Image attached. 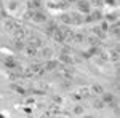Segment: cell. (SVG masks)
<instances>
[{
    "instance_id": "30bf717a",
    "label": "cell",
    "mask_w": 120,
    "mask_h": 118,
    "mask_svg": "<svg viewBox=\"0 0 120 118\" xmlns=\"http://www.w3.org/2000/svg\"><path fill=\"white\" fill-rule=\"evenodd\" d=\"M59 62L66 64V65H71V64H74V59H72V56L69 53H61L59 54Z\"/></svg>"
},
{
    "instance_id": "d4e9b609",
    "label": "cell",
    "mask_w": 120,
    "mask_h": 118,
    "mask_svg": "<svg viewBox=\"0 0 120 118\" xmlns=\"http://www.w3.org/2000/svg\"><path fill=\"white\" fill-rule=\"evenodd\" d=\"M59 19H61L64 24H67V26H72V19H71V14H67V13H63V14L59 16Z\"/></svg>"
},
{
    "instance_id": "ffe728a7",
    "label": "cell",
    "mask_w": 120,
    "mask_h": 118,
    "mask_svg": "<svg viewBox=\"0 0 120 118\" xmlns=\"http://www.w3.org/2000/svg\"><path fill=\"white\" fill-rule=\"evenodd\" d=\"M102 19H106L109 24H111V22H115V21L119 19V13H115V11H114V13H107L106 16H102Z\"/></svg>"
},
{
    "instance_id": "7a4b0ae2",
    "label": "cell",
    "mask_w": 120,
    "mask_h": 118,
    "mask_svg": "<svg viewBox=\"0 0 120 118\" xmlns=\"http://www.w3.org/2000/svg\"><path fill=\"white\" fill-rule=\"evenodd\" d=\"M75 5H77L79 13H82V14H88L91 11V3L88 0H75Z\"/></svg>"
},
{
    "instance_id": "5bb4252c",
    "label": "cell",
    "mask_w": 120,
    "mask_h": 118,
    "mask_svg": "<svg viewBox=\"0 0 120 118\" xmlns=\"http://www.w3.org/2000/svg\"><path fill=\"white\" fill-rule=\"evenodd\" d=\"M71 19H72V26H80V24H83V16L80 13H72L71 14Z\"/></svg>"
},
{
    "instance_id": "44dd1931",
    "label": "cell",
    "mask_w": 120,
    "mask_h": 118,
    "mask_svg": "<svg viewBox=\"0 0 120 118\" xmlns=\"http://www.w3.org/2000/svg\"><path fill=\"white\" fill-rule=\"evenodd\" d=\"M27 45H32V46H35V48H42V40H40V38H38V37H30V38H29V43Z\"/></svg>"
},
{
    "instance_id": "6da1fadb",
    "label": "cell",
    "mask_w": 120,
    "mask_h": 118,
    "mask_svg": "<svg viewBox=\"0 0 120 118\" xmlns=\"http://www.w3.org/2000/svg\"><path fill=\"white\" fill-rule=\"evenodd\" d=\"M102 16H104V14H102L99 10H94V11L91 10L88 14L83 16V24H85V22H99L102 19Z\"/></svg>"
},
{
    "instance_id": "ac0fdd59",
    "label": "cell",
    "mask_w": 120,
    "mask_h": 118,
    "mask_svg": "<svg viewBox=\"0 0 120 118\" xmlns=\"http://www.w3.org/2000/svg\"><path fill=\"white\" fill-rule=\"evenodd\" d=\"M10 88H11L13 91H16L18 94H21V96H26V94H27V91L24 89L22 86H19V85H16V83H11V85H10Z\"/></svg>"
},
{
    "instance_id": "f1b7e54d",
    "label": "cell",
    "mask_w": 120,
    "mask_h": 118,
    "mask_svg": "<svg viewBox=\"0 0 120 118\" xmlns=\"http://www.w3.org/2000/svg\"><path fill=\"white\" fill-rule=\"evenodd\" d=\"M99 29H101L102 32L107 34V30H109V22H107L106 19H101V21H99Z\"/></svg>"
},
{
    "instance_id": "7c38bea8",
    "label": "cell",
    "mask_w": 120,
    "mask_h": 118,
    "mask_svg": "<svg viewBox=\"0 0 120 118\" xmlns=\"http://www.w3.org/2000/svg\"><path fill=\"white\" fill-rule=\"evenodd\" d=\"M34 75H43L45 70H43V64H32L30 67H29Z\"/></svg>"
},
{
    "instance_id": "e0dca14e",
    "label": "cell",
    "mask_w": 120,
    "mask_h": 118,
    "mask_svg": "<svg viewBox=\"0 0 120 118\" xmlns=\"http://www.w3.org/2000/svg\"><path fill=\"white\" fill-rule=\"evenodd\" d=\"M13 32H15V37H16V38H22V40H24V37L27 35V32H26V29H22L21 26H18V27L15 29Z\"/></svg>"
},
{
    "instance_id": "d590c367",
    "label": "cell",
    "mask_w": 120,
    "mask_h": 118,
    "mask_svg": "<svg viewBox=\"0 0 120 118\" xmlns=\"http://www.w3.org/2000/svg\"><path fill=\"white\" fill-rule=\"evenodd\" d=\"M104 5H107V7H117V2L115 0H104Z\"/></svg>"
},
{
    "instance_id": "3957f363",
    "label": "cell",
    "mask_w": 120,
    "mask_h": 118,
    "mask_svg": "<svg viewBox=\"0 0 120 118\" xmlns=\"http://www.w3.org/2000/svg\"><path fill=\"white\" fill-rule=\"evenodd\" d=\"M99 96H101V100L106 105H109V107H117V105H115V96H114L112 93H104V91H102Z\"/></svg>"
},
{
    "instance_id": "8992f818",
    "label": "cell",
    "mask_w": 120,
    "mask_h": 118,
    "mask_svg": "<svg viewBox=\"0 0 120 118\" xmlns=\"http://www.w3.org/2000/svg\"><path fill=\"white\" fill-rule=\"evenodd\" d=\"M32 21L34 22H46V14L40 10H34L32 13Z\"/></svg>"
},
{
    "instance_id": "2e32d148",
    "label": "cell",
    "mask_w": 120,
    "mask_h": 118,
    "mask_svg": "<svg viewBox=\"0 0 120 118\" xmlns=\"http://www.w3.org/2000/svg\"><path fill=\"white\" fill-rule=\"evenodd\" d=\"M69 40H72V42H85V35L83 34H80V32H72L71 34V37H69Z\"/></svg>"
},
{
    "instance_id": "9c48e42d",
    "label": "cell",
    "mask_w": 120,
    "mask_h": 118,
    "mask_svg": "<svg viewBox=\"0 0 120 118\" xmlns=\"http://www.w3.org/2000/svg\"><path fill=\"white\" fill-rule=\"evenodd\" d=\"M56 27H58V22L56 21H48V24H46V27H45V34L48 37H51L53 32L56 30Z\"/></svg>"
},
{
    "instance_id": "d6986e66",
    "label": "cell",
    "mask_w": 120,
    "mask_h": 118,
    "mask_svg": "<svg viewBox=\"0 0 120 118\" xmlns=\"http://www.w3.org/2000/svg\"><path fill=\"white\" fill-rule=\"evenodd\" d=\"M13 45H15V50H18V51H24V40L22 38H15V42H13Z\"/></svg>"
},
{
    "instance_id": "ab89813d",
    "label": "cell",
    "mask_w": 120,
    "mask_h": 118,
    "mask_svg": "<svg viewBox=\"0 0 120 118\" xmlns=\"http://www.w3.org/2000/svg\"><path fill=\"white\" fill-rule=\"evenodd\" d=\"M26 102H27V104H34V99H32V97H29V99L26 100Z\"/></svg>"
},
{
    "instance_id": "4dcf8cb0",
    "label": "cell",
    "mask_w": 120,
    "mask_h": 118,
    "mask_svg": "<svg viewBox=\"0 0 120 118\" xmlns=\"http://www.w3.org/2000/svg\"><path fill=\"white\" fill-rule=\"evenodd\" d=\"M80 94H82V97H83V99H90V97H91L90 91L86 89V88H82V89H80Z\"/></svg>"
},
{
    "instance_id": "d6a6232c",
    "label": "cell",
    "mask_w": 120,
    "mask_h": 118,
    "mask_svg": "<svg viewBox=\"0 0 120 118\" xmlns=\"http://www.w3.org/2000/svg\"><path fill=\"white\" fill-rule=\"evenodd\" d=\"M83 112H85V110H83L82 105H75L74 107V113L75 115H83Z\"/></svg>"
},
{
    "instance_id": "f546056e",
    "label": "cell",
    "mask_w": 120,
    "mask_h": 118,
    "mask_svg": "<svg viewBox=\"0 0 120 118\" xmlns=\"http://www.w3.org/2000/svg\"><path fill=\"white\" fill-rule=\"evenodd\" d=\"M93 105H94V109H98V110H102L104 107H106V104H104L101 99H96L94 102H93Z\"/></svg>"
},
{
    "instance_id": "5b68a950",
    "label": "cell",
    "mask_w": 120,
    "mask_h": 118,
    "mask_svg": "<svg viewBox=\"0 0 120 118\" xmlns=\"http://www.w3.org/2000/svg\"><path fill=\"white\" fill-rule=\"evenodd\" d=\"M51 37H53V40H55V42H58V43H64L66 40H67L66 34L61 30V29H59V24H58V27H56V30L53 32V35H51Z\"/></svg>"
},
{
    "instance_id": "7402d4cb",
    "label": "cell",
    "mask_w": 120,
    "mask_h": 118,
    "mask_svg": "<svg viewBox=\"0 0 120 118\" xmlns=\"http://www.w3.org/2000/svg\"><path fill=\"white\" fill-rule=\"evenodd\" d=\"M18 26H19V24H18V22H15V21H13L11 18H8L7 21H5V27L8 29V30H11V32H13V30H15L16 27H18Z\"/></svg>"
},
{
    "instance_id": "277c9868",
    "label": "cell",
    "mask_w": 120,
    "mask_h": 118,
    "mask_svg": "<svg viewBox=\"0 0 120 118\" xmlns=\"http://www.w3.org/2000/svg\"><path fill=\"white\" fill-rule=\"evenodd\" d=\"M59 67V61H56L53 57H50V59H46V62L43 64V70L45 72H53Z\"/></svg>"
},
{
    "instance_id": "484cf974",
    "label": "cell",
    "mask_w": 120,
    "mask_h": 118,
    "mask_svg": "<svg viewBox=\"0 0 120 118\" xmlns=\"http://www.w3.org/2000/svg\"><path fill=\"white\" fill-rule=\"evenodd\" d=\"M42 56L46 57V59L53 57V50H51V48H42Z\"/></svg>"
},
{
    "instance_id": "ba28073f",
    "label": "cell",
    "mask_w": 120,
    "mask_h": 118,
    "mask_svg": "<svg viewBox=\"0 0 120 118\" xmlns=\"http://www.w3.org/2000/svg\"><path fill=\"white\" fill-rule=\"evenodd\" d=\"M3 64H5V67H7L8 70L18 69V62H16V59H15V57H11V56L5 57V59H3Z\"/></svg>"
},
{
    "instance_id": "603a6c76",
    "label": "cell",
    "mask_w": 120,
    "mask_h": 118,
    "mask_svg": "<svg viewBox=\"0 0 120 118\" xmlns=\"http://www.w3.org/2000/svg\"><path fill=\"white\" fill-rule=\"evenodd\" d=\"M86 40H88V43H90V45H94V46H101V38H98L96 35H91V37H88Z\"/></svg>"
},
{
    "instance_id": "8d00e7d4",
    "label": "cell",
    "mask_w": 120,
    "mask_h": 118,
    "mask_svg": "<svg viewBox=\"0 0 120 118\" xmlns=\"http://www.w3.org/2000/svg\"><path fill=\"white\" fill-rule=\"evenodd\" d=\"M24 112H26V113H27V115H30V113H32V112H34V110L30 109V107H24Z\"/></svg>"
},
{
    "instance_id": "e575fe53",
    "label": "cell",
    "mask_w": 120,
    "mask_h": 118,
    "mask_svg": "<svg viewBox=\"0 0 120 118\" xmlns=\"http://www.w3.org/2000/svg\"><path fill=\"white\" fill-rule=\"evenodd\" d=\"M72 99H74L75 102H80L83 97H82V94H80V93H74V94H72Z\"/></svg>"
},
{
    "instance_id": "74e56055",
    "label": "cell",
    "mask_w": 120,
    "mask_h": 118,
    "mask_svg": "<svg viewBox=\"0 0 120 118\" xmlns=\"http://www.w3.org/2000/svg\"><path fill=\"white\" fill-rule=\"evenodd\" d=\"M64 3H67V5H72V3H75V0H63Z\"/></svg>"
},
{
    "instance_id": "cb8c5ba5",
    "label": "cell",
    "mask_w": 120,
    "mask_h": 118,
    "mask_svg": "<svg viewBox=\"0 0 120 118\" xmlns=\"http://www.w3.org/2000/svg\"><path fill=\"white\" fill-rule=\"evenodd\" d=\"M42 2H43V0H30L29 8H32V10H40V8H42Z\"/></svg>"
},
{
    "instance_id": "836d02e7",
    "label": "cell",
    "mask_w": 120,
    "mask_h": 118,
    "mask_svg": "<svg viewBox=\"0 0 120 118\" xmlns=\"http://www.w3.org/2000/svg\"><path fill=\"white\" fill-rule=\"evenodd\" d=\"M8 8L11 10V11H13V10H16V8H18V0H11V2L8 3Z\"/></svg>"
},
{
    "instance_id": "4fadbf2b",
    "label": "cell",
    "mask_w": 120,
    "mask_h": 118,
    "mask_svg": "<svg viewBox=\"0 0 120 118\" xmlns=\"http://www.w3.org/2000/svg\"><path fill=\"white\" fill-rule=\"evenodd\" d=\"M24 51H26V54L29 57H35L38 53V48H35V46H32V45H26L24 46Z\"/></svg>"
},
{
    "instance_id": "52a82bcc",
    "label": "cell",
    "mask_w": 120,
    "mask_h": 118,
    "mask_svg": "<svg viewBox=\"0 0 120 118\" xmlns=\"http://www.w3.org/2000/svg\"><path fill=\"white\" fill-rule=\"evenodd\" d=\"M101 46H94V45H91V48L88 50V51H83L82 53V57H85V59H90V57H93V56H96L101 50H99Z\"/></svg>"
},
{
    "instance_id": "4316f807",
    "label": "cell",
    "mask_w": 120,
    "mask_h": 118,
    "mask_svg": "<svg viewBox=\"0 0 120 118\" xmlns=\"http://www.w3.org/2000/svg\"><path fill=\"white\" fill-rule=\"evenodd\" d=\"M102 91H104V88H102L101 85H98V83H94V85L91 86V93L93 94H101Z\"/></svg>"
},
{
    "instance_id": "9a60e30c",
    "label": "cell",
    "mask_w": 120,
    "mask_h": 118,
    "mask_svg": "<svg viewBox=\"0 0 120 118\" xmlns=\"http://www.w3.org/2000/svg\"><path fill=\"white\" fill-rule=\"evenodd\" d=\"M91 32H93V35H96L98 38H101V40H104V38L107 37V34H106V32H102L101 29H99V26H94V27L91 29Z\"/></svg>"
},
{
    "instance_id": "8fae6325",
    "label": "cell",
    "mask_w": 120,
    "mask_h": 118,
    "mask_svg": "<svg viewBox=\"0 0 120 118\" xmlns=\"http://www.w3.org/2000/svg\"><path fill=\"white\" fill-rule=\"evenodd\" d=\"M111 35H114V37H119V34H120V26H119V22L115 21V22H111L109 24V30H107Z\"/></svg>"
},
{
    "instance_id": "f35d334b",
    "label": "cell",
    "mask_w": 120,
    "mask_h": 118,
    "mask_svg": "<svg viewBox=\"0 0 120 118\" xmlns=\"http://www.w3.org/2000/svg\"><path fill=\"white\" fill-rule=\"evenodd\" d=\"M55 102H56V104H61L63 99H61V97H55Z\"/></svg>"
},
{
    "instance_id": "83f0119b",
    "label": "cell",
    "mask_w": 120,
    "mask_h": 118,
    "mask_svg": "<svg viewBox=\"0 0 120 118\" xmlns=\"http://www.w3.org/2000/svg\"><path fill=\"white\" fill-rule=\"evenodd\" d=\"M111 61H114V62H117L119 61V51L117 50H112V51H109V56H107Z\"/></svg>"
},
{
    "instance_id": "1f68e13d",
    "label": "cell",
    "mask_w": 120,
    "mask_h": 118,
    "mask_svg": "<svg viewBox=\"0 0 120 118\" xmlns=\"http://www.w3.org/2000/svg\"><path fill=\"white\" fill-rule=\"evenodd\" d=\"M90 3H91V7H98V8L104 7V0H91Z\"/></svg>"
}]
</instances>
